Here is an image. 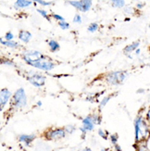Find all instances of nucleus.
<instances>
[{"label": "nucleus", "mask_w": 150, "mask_h": 151, "mask_svg": "<svg viewBox=\"0 0 150 151\" xmlns=\"http://www.w3.org/2000/svg\"><path fill=\"white\" fill-rule=\"evenodd\" d=\"M27 80L35 87H42L45 83V77L37 73H31L27 76Z\"/></svg>", "instance_id": "obj_7"}, {"label": "nucleus", "mask_w": 150, "mask_h": 151, "mask_svg": "<svg viewBox=\"0 0 150 151\" xmlns=\"http://www.w3.org/2000/svg\"><path fill=\"white\" fill-rule=\"evenodd\" d=\"M19 39L21 40L22 42L25 43V44H27L31 41V39L32 37V34L29 32V31H26V30H22V31H19V35H18Z\"/></svg>", "instance_id": "obj_13"}, {"label": "nucleus", "mask_w": 150, "mask_h": 151, "mask_svg": "<svg viewBox=\"0 0 150 151\" xmlns=\"http://www.w3.org/2000/svg\"><path fill=\"white\" fill-rule=\"evenodd\" d=\"M124 12L126 13V14H133L134 13V9L133 8V6H124Z\"/></svg>", "instance_id": "obj_27"}, {"label": "nucleus", "mask_w": 150, "mask_h": 151, "mask_svg": "<svg viewBox=\"0 0 150 151\" xmlns=\"http://www.w3.org/2000/svg\"><path fill=\"white\" fill-rule=\"evenodd\" d=\"M27 104V96H26L25 90L21 87L19 88L12 96V105L16 109H22Z\"/></svg>", "instance_id": "obj_2"}, {"label": "nucleus", "mask_w": 150, "mask_h": 151, "mask_svg": "<svg viewBox=\"0 0 150 151\" xmlns=\"http://www.w3.org/2000/svg\"><path fill=\"white\" fill-rule=\"evenodd\" d=\"M30 66L32 67H34L36 69H39V70H45V71H47V70H53L56 66V64L52 61L51 58H47V57H45L44 56L41 60H39L38 61H35L34 63H32Z\"/></svg>", "instance_id": "obj_4"}, {"label": "nucleus", "mask_w": 150, "mask_h": 151, "mask_svg": "<svg viewBox=\"0 0 150 151\" xmlns=\"http://www.w3.org/2000/svg\"><path fill=\"white\" fill-rule=\"evenodd\" d=\"M0 43H1L2 45H5V47H9V48H12V49L19 47V43L16 42V41H14V40H11V41H6V40H5V41H4V39H3V38L0 39Z\"/></svg>", "instance_id": "obj_15"}, {"label": "nucleus", "mask_w": 150, "mask_h": 151, "mask_svg": "<svg viewBox=\"0 0 150 151\" xmlns=\"http://www.w3.org/2000/svg\"><path fill=\"white\" fill-rule=\"evenodd\" d=\"M92 118H93V121H94L95 124H99V123H100L101 119L99 118V116H97V115H93Z\"/></svg>", "instance_id": "obj_29"}, {"label": "nucleus", "mask_w": 150, "mask_h": 151, "mask_svg": "<svg viewBox=\"0 0 150 151\" xmlns=\"http://www.w3.org/2000/svg\"><path fill=\"white\" fill-rule=\"evenodd\" d=\"M82 127L80 128L83 133H86L87 131H92L95 127V122L92 116H87L82 121Z\"/></svg>", "instance_id": "obj_9"}, {"label": "nucleus", "mask_w": 150, "mask_h": 151, "mask_svg": "<svg viewBox=\"0 0 150 151\" xmlns=\"http://www.w3.org/2000/svg\"><path fill=\"white\" fill-rule=\"evenodd\" d=\"M47 139L48 140H60L61 138H64L66 135V131L64 128H57L47 131L44 134Z\"/></svg>", "instance_id": "obj_8"}, {"label": "nucleus", "mask_w": 150, "mask_h": 151, "mask_svg": "<svg viewBox=\"0 0 150 151\" xmlns=\"http://www.w3.org/2000/svg\"><path fill=\"white\" fill-rule=\"evenodd\" d=\"M98 28H99L98 24H97L96 22H92L91 24H89L88 28H87V31L89 32H95L97 30H98Z\"/></svg>", "instance_id": "obj_18"}, {"label": "nucleus", "mask_w": 150, "mask_h": 151, "mask_svg": "<svg viewBox=\"0 0 150 151\" xmlns=\"http://www.w3.org/2000/svg\"><path fill=\"white\" fill-rule=\"evenodd\" d=\"M115 148L117 149V150H118V151H121V147L118 146V145H117V144H116V145H115Z\"/></svg>", "instance_id": "obj_35"}, {"label": "nucleus", "mask_w": 150, "mask_h": 151, "mask_svg": "<svg viewBox=\"0 0 150 151\" xmlns=\"http://www.w3.org/2000/svg\"><path fill=\"white\" fill-rule=\"evenodd\" d=\"M51 17L53 18L54 19H56V21H57V22H63V21H65V19L62 16L58 15V14H56V13H53V14L51 15Z\"/></svg>", "instance_id": "obj_26"}, {"label": "nucleus", "mask_w": 150, "mask_h": 151, "mask_svg": "<svg viewBox=\"0 0 150 151\" xmlns=\"http://www.w3.org/2000/svg\"><path fill=\"white\" fill-rule=\"evenodd\" d=\"M11 95H12L11 92L9 89L6 88L1 89V92H0V107H1V110H3L4 107L9 102V98L11 97Z\"/></svg>", "instance_id": "obj_10"}, {"label": "nucleus", "mask_w": 150, "mask_h": 151, "mask_svg": "<svg viewBox=\"0 0 150 151\" xmlns=\"http://www.w3.org/2000/svg\"><path fill=\"white\" fill-rule=\"evenodd\" d=\"M98 134L102 137V138H104V139H108V136H107V134L104 133V131L103 130H101V129H99L98 130Z\"/></svg>", "instance_id": "obj_31"}, {"label": "nucleus", "mask_w": 150, "mask_h": 151, "mask_svg": "<svg viewBox=\"0 0 150 151\" xmlns=\"http://www.w3.org/2000/svg\"><path fill=\"white\" fill-rule=\"evenodd\" d=\"M37 106H38V107L42 106V102H41V101H38V102H37Z\"/></svg>", "instance_id": "obj_36"}, {"label": "nucleus", "mask_w": 150, "mask_h": 151, "mask_svg": "<svg viewBox=\"0 0 150 151\" xmlns=\"http://www.w3.org/2000/svg\"><path fill=\"white\" fill-rule=\"evenodd\" d=\"M14 39V35H13L12 32H6L5 34V40L6 41H11Z\"/></svg>", "instance_id": "obj_24"}, {"label": "nucleus", "mask_w": 150, "mask_h": 151, "mask_svg": "<svg viewBox=\"0 0 150 151\" xmlns=\"http://www.w3.org/2000/svg\"><path fill=\"white\" fill-rule=\"evenodd\" d=\"M37 10V12L40 14L43 18H44V19H47V21H49V17H48V12L47 11V10H44V9H36Z\"/></svg>", "instance_id": "obj_21"}, {"label": "nucleus", "mask_w": 150, "mask_h": 151, "mask_svg": "<svg viewBox=\"0 0 150 151\" xmlns=\"http://www.w3.org/2000/svg\"><path fill=\"white\" fill-rule=\"evenodd\" d=\"M139 45H140V42L139 41L133 42L132 44L126 45V47H124V49H123V52H124L126 55H129V54L133 53V52H134L136 49H137L139 47Z\"/></svg>", "instance_id": "obj_14"}, {"label": "nucleus", "mask_w": 150, "mask_h": 151, "mask_svg": "<svg viewBox=\"0 0 150 151\" xmlns=\"http://www.w3.org/2000/svg\"><path fill=\"white\" fill-rule=\"evenodd\" d=\"M110 98H111V96H105L103 98V99L101 100V102H100V109H102V108H104L106 106V104L110 100Z\"/></svg>", "instance_id": "obj_22"}, {"label": "nucleus", "mask_w": 150, "mask_h": 151, "mask_svg": "<svg viewBox=\"0 0 150 151\" xmlns=\"http://www.w3.org/2000/svg\"><path fill=\"white\" fill-rule=\"evenodd\" d=\"M110 140H111L113 145H116V144H117V140H118V138H117V135L116 134L110 135Z\"/></svg>", "instance_id": "obj_32"}, {"label": "nucleus", "mask_w": 150, "mask_h": 151, "mask_svg": "<svg viewBox=\"0 0 150 151\" xmlns=\"http://www.w3.org/2000/svg\"><path fill=\"white\" fill-rule=\"evenodd\" d=\"M35 139V135L34 134H21L19 136V141L25 147H29L32 142Z\"/></svg>", "instance_id": "obj_11"}, {"label": "nucleus", "mask_w": 150, "mask_h": 151, "mask_svg": "<svg viewBox=\"0 0 150 151\" xmlns=\"http://www.w3.org/2000/svg\"><path fill=\"white\" fill-rule=\"evenodd\" d=\"M138 151H149L148 147H146V145L145 144V142H142V143H138Z\"/></svg>", "instance_id": "obj_25"}, {"label": "nucleus", "mask_w": 150, "mask_h": 151, "mask_svg": "<svg viewBox=\"0 0 150 151\" xmlns=\"http://www.w3.org/2000/svg\"><path fill=\"white\" fill-rule=\"evenodd\" d=\"M65 131H66V133H69V134H71V133H73V131L75 130V127L73 125H68L64 128Z\"/></svg>", "instance_id": "obj_28"}, {"label": "nucleus", "mask_w": 150, "mask_h": 151, "mask_svg": "<svg viewBox=\"0 0 150 151\" xmlns=\"http://www.w3.org/2000/svg\"><path fill=\"white\" fill-rule=\"evenodd\" d=\"M134 135L136 143L146 142L150 137V123L144 117L139 115L134 120Z\"/></svg>", "instance_id": "obj_1"}, {"label": "nucleus", "mask_w": 150, "mask_h": 151, "mask_svg": "<svg viewBox=\"0 0 150 151\" xmlns=\"http://www.w3.org/2000/svg\"><path fill=\"white\" fill-rule=\"evenodd\" d=\"M34 4L32 0H16L14 3V8L16 9H27Z\"/></svg>", "instance_id": "obj_12"}, {"label": "nucleus", "mask_w": 150, "mask_h": 151, "mask_svg": "<svg viewBox=\"0 0 150 151\" xmlns=\"http://www.w3.org/2000/svg\"><path fill=\"white\" fill-rule=\"evenodd\" d=\"M148 27H149V28H150V23H149V26H148Z\"/></svg>", "instance_id": "obj_38"}, {"label": "nucleus", "mask_w": 150, "mask_h": 151, "mask_svg": "<svg viewBox=\"0 0 150 151\" xmlns=\"http://www.w3.org/2000/svg\"><path fill=\"white\" fill-rule=\"evenodd\" d=\"M67 3L81 12L89 11L93 5L92 0H70Z\"/></svg>", "instance_id": "obj_5"}, {"label": "nucleus", "mask_w": 150, "mask_h": 151, "mask_svg": "<svg viewBox=\"0 0 150 151\" xmlns=\"http://www.w3.org/2000/svg\"><path fill=\"white\" fill-rule=\"evenodd\" d=\"M110 3L116 9H122L125 6V0H110Z\"/></svg>", "instance_id": "obj_17"}, {"label": "nucleus", "mask_w": 150, "mask_h": 151, "mask_svg": "<svg viewBox=\"0 0 150 151\" xmlns=\"http://www.w3.org/2000/svg\"><path fill=\"white\" fill-rule=\"evenodd\" d=\"M44 57V55L38 50H26L23 52L22 58L23 60L28 65H31L35 61H38L39 60Z\"/></svg>", "instance_id": "obj_6"}, {"label": "nucleus", "mask_w": 150, "mask_h": 151, "mask_svg": "<svg viewBox=\"0 0 150 151\" xmlns=\"http://www.w3.org/2000/svg\"><path fill=\"white\" fill-rule=\"evenodd\" d=\"M101 151H106L105 149H101Z\"/></svg>", "instance_id": "obj_37"}, {"label": "nucleus", "mask_w": 150, "mask_h": 151, "mask_svg": "<svg viewBox=\"0 0 150 151\" xmlns=\"http://www.w3.org/2000/svg\"><path fill=\"white\" fill-rule=\"evenodd\" d=\"M2 64L3 65H6V66H14V63L10 60H2Z\"/></svg>", "instance_id": "obj_30"}, {"label": "nucleus", "mask_w": 150, "mask_h": 151, "mask_svg": "<svg viewBox=\"0 0 150 151\" xmlns=\"http://www.w3.org/2000/svg\"><path fill=\"white\" fill-rule=\"evenodd\" d=\"M32 1H34V5L39 4L43 6H48L52 5V2H47V1H44V0H32Z\"/></svg>", "instance_id": "obj_20"}, {"label": "nucleus", "mask_w": 150, "mask_h": 151, "mask_svg": "<svg viewBox=\"0 0 150 151\" xmlns=\"http://www.w3.org/2000/svg\"><path fill=\"white\" fill-rule=\"evenodd\" d=\"M47 44H48V47L51 52H57L60 49V45L58 44V42H57L56 40H53V39L49 40Z\"/></svg>", "instance_id": "obj_16"}, {"label": "nucleus", "mask_w": 150, "mask_h": 151, "mask_svg": "<svg viewBox=\"0 0 150 151\" xmlns=\"http://www.w3.org/2000/svg\"><path fill=\"white\" fill-rule=\"evenodd\" d=\"M134 52H135V54H136V55H139V54L141 53V49H140V48L138 47V48L136 49V50H135Z\"/></svg>", "instance_id": "obj_34"}, {"label": "nucleus", "mask_w": 150, "mask_h": 151, "mask_svg": "<svg viewBox=\"0 0 150 151\" xmlns=\"http://www.w3.org/2000/svg\"><path fill=\"white\" fill-rule=\"evenodd\" d=\"M127 76H128V73H126V71L118 70V71H112V73H109L107 75L106 79H107V82L109 84L119 85V84H121L126 80Z\"/></svg>", "instance_id": "obj_3"}, {"label": "nucleus", "mask_w": 150, "mask_h": 151, "mask_svg": "<svg viewBox=\"0 0 150 151\" xmlns=\"http://www.w3.org/2000/svg\"><path fill=\"white\" fill-rule=\"evenodd\" d=\"M72 22H73L74 23H76V24H81V23H82V22H83V21H82V16L79 14V13H77V14L74 15Z\"/></svg>", "instance_id": "obj_23"}, {"label": "nucleus", "mask_w": 150, "mask_h": 151, "mask_svg": "<svg viewBox=\"0 0 150 151\" xmlns=\"http://www.w3.org/2000/svg\"><path fill=\"white\" fill-rule=\"evenodd\" d=\"M144 6H145L144 3H137V5H136V8H137L138 9H142Z\"/></svg>", "instance_id": "obj_33"}, {"label": "nucleus", "mask_w": 150, "mask_h": 151, "mask_svg": "<svg viewBox=\"0 0 150 151\" xmlns=\"http://www.w3.org/2000/svg\"><path fill=\"white\" fill-rule=\"evenodd\" d=\"M57 25L60 26V29H62V30H68V29H70V23L67 22L66 21L58 22H57Z\"/></svg>", "instance_id": "obj_19"}]
</instances>
